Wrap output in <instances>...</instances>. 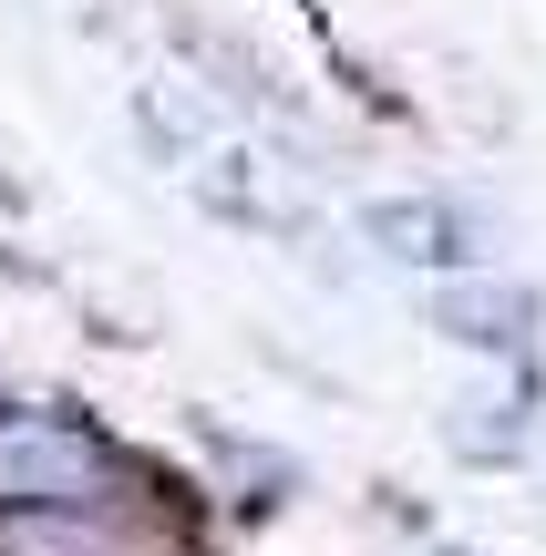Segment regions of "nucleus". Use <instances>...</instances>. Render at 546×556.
<instances>
[{
	"label": "nucleus",
	"mask_w": 546,
	"mask_h": 556,
	"mask_svg": "<svg viewBox=\"0 0 546 556\" xmlns=\"http://www.w3.org/2000/svg\"><path fill=\"white\" fill-rule=\"evenodd\" d=\"M124 484L114 443L62 413H0V516H103Z\"/></svg>",
	"instance_id": "f257e3e1"
},
{
	"label": "nucleus",
	"mask_w": 546,
	"mask_h": 556,
	"mask_svg": "<svg viewBox=\"0 0 546 556\" xmlns=\"http://www.w3.org/2000/svg\"><path fill=\"white\" fill-rule=\"evenodd\" d=\"M11 556H52V536H41V526H21V536H11ZM93 556H124L114 536H93Z\"/></svg>",
	"instance_id": "f03ea898"
}]
</instances>
